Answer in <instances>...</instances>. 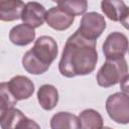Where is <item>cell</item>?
<instances>
[{"mask_svg":"<svg viewBox=\"0 0 129 129\" xmlns=\"http://www.w3.org/2000/svg\"><path fill=\"white\" fill-rule=\"evenodd\" d=\"M82 129H102L103 128V117L101 114L94 109H86L79 115Z\"/></svg>","mask_w":129,"mask_h":129,"instance_id":"5bb4252c","label":"cell"},{"mask_svg":"<svg viewBox=\"0 0 129 129\" xmlns=\"http://www.w3.org/2000/svg\"><path fill=\"white\" fill-rule=\"evenodd\" d=\"M97 61L96 41L84 37L77 30L63 46L58 70L61 76L67 78L86 76L94 72Z\"/></svg>","mask_w":129,"mask_h":129,"instance_id":"6da1fadb","label":"cell"},{"mask_svg":"<svg viewBox=\"0 0 129 129\" xmlns=\"http://www.w3.org/2000/svg\"><path fill=\"white\" fill-rule=\"evenodd\" d=\"M46 10L43 5L38 2H28L25 4V8L22 12L21 20L24 24H27L33 28L40 27L46 16Z\"/></svg>","mask_w":129,"mask_h":129,"instance_id":"9c48e42d","label":"cell"},{"mask_svg":"<svg viewBox=\"0 0 129 129\" xmlns=\"http://www.w3.org/2000/svg\"><path fill=\"white\" fill-rule=\"evenodd\" d=\"M57 6L68 13L76 16L85 14L88 8V2L86 0H70V1H58Z\"/></svg>","mask_w":129,"mask_h":129,"instance_id":"e0dca14e","label":"cell"},{"mask_svg":"<svg viewBox=\"0 0 129 129\" xmlns=\"http://www.w3.org/2000/svg\"><path fill=\"white\" fill-rule=\"evenodd\" d=\"M25 4L19 0H2L0 1V20L14 21L21 19Z\"/></svg>","mask_w":129,"mask_h":129,"instance_id":"30bf717a","label":"cell"},{"mask_svg":"<svg viewBox=\"0 0 129 129\" xmlns=\"http://www.w3.org/2000/svg\"><path fill=\"white\" fill-rule=\"evenodd\" d=\"M128 48L127 36L119 31L111 32L103 43V53L107 59L123 58Z\"/></svg>","mask_w":129,"mask_h":129,"instance_id":"8992f818","label":"cell"},{"mask_svg":"<svg viewBox=\"0 0 129 129\" xmlns=\"http://www.w3.org/2000/svg\"><path fill=\"white\" fill-rule=\"evenodd\" d=\"M128 73L125 58L107 59L97 73L96 79L100 87L109 88L120 83Z\"/></svg>","mask_w":129,"mask_h":129,"instance_id":"3957f363","label":"cell"},{"mask_svg":"<svg viewBox=\"0 0 129 129\" xmlns=\"http://www.w3.org/2000/svg\"><path fill=\"white\" fill-rule=\"evenodd\" d=\"M74 20H75L74 15L68 13L58 6H54L48 9L45 16V22L47 23V25L52 29L58 31L66 30L69 27H71Z\"/></svg>","mask_w":129,"mask_h":129,"instance_id":"ba28073f","label":"cell"},{"mask_svg":"<svg viewBox=\"0 0 129 129\" xmlns=\"http://www.w3.org/2000/svg\"><path fill=\"white\" fill-rule=\"evenodd\" d=\"M37 100L43 110L50 111L57 105L58 92L52 85H42L37 91Z\"/></svg>","mask_w":129,"mask_h":129,"instance_id":"7c38bea8","label":"cell"},{"mask_svg":"<svg viewBox=\"0 0 129 129\" xmlns=\"http://www.w3.org/2000/svg\"><path fill=\"white\" fill-rule=\"evenodd\" d=\"M120 89L122 93L129 96V74H127L123 78V80L120 82Z\"/></svg>","mask_w":129,"mask_h":129,"instance_id":"ffe728a7","label":"cell"},{"mask_svg":"<svg viewBox=\"0 0 129 129\" xmlns=\"http://www.w3.org/2000/svg\"><path fill=\"white\" fill-rule=\"evenodd\" d=\"M105 28L106 21L104 16L97 12H88L83 15L78 31L84 37L96 41Z\"/></svg>","mask_w":129,"mask_h":129,"instance_id":"5b68a950","label":"cell"},{"mask_svg":"<svg viewBox=\"0 0 129 129\" xmlns=\"http://www.w3.org/2000/svg\"><path fill=\"white\" fill-rule=\"evenodd\" d=\"M25 115L16 108H10L1 112L0 115V125L2 129H14L18 121Z\"/></svg>","mask_w":129,"mask_h":129,"instance_id":"2e32d148","label":"cell"},{"mask_svg":"<svg viewBox=\"0 0 129 129\" xmlns=\"http://www.w3.org/2000/svg\"><path fill=\"white\" fill-rule=\"evenodd\" d=\"M120 22H121V24L123 25L124 28L129 30V7H127L126 10L124 11V13H123V15L120 19Z\"/></svg>","mask_w":129,"mask_h":129,"instance_id":"44dd1931","label":"cell"},{"mask_svg":"<svg viewBox=\"0 0 129 129\" xmlns=\"http://www.w3.org/2000/svg\"><path fill=\"white\" fill-rule=\"evenodd\" d=\"M0 97H1V106H0L1 112L5 111L7 109H10V108H14V106L17 103V100L10 93V91L7 87V83H1Z\"/></svg>","mask_w":129,"mask_h":129,"instance_id":"ac0fdd59","label":"cell"},{"mask_svg":"<svg viewBox=\"0 0 129 129\" xmlns=\"http://www.w3.org/2000/svg\"><path fill=\"white\" fill-rule=\"evenodd\" d=\"M106 111L109 117L118 124L129 123V96L122 93H114L106 100Z\"/></svg>","mask_w":129,"mask_h":129,"instance_id":"277c9868","label":"cell"},{"mask_svg":"<svg viewBox=\"0 0 129 129\" xmlns=\"http://www.w3.org/2000/svg\"><path fill=\"white\" fill-rule=\"evenodd\" d=\"M10 93L17 101L26 100L34 93V84L30 79L24 76H15L7 82Z\"/></svg>","mask_w":129,"mask_h":129,"instance_id":"52a82bcc","label":"cell"},{"mask_svg":"<svg viewBox=\"0 0 129 129\" xmlns=\"http://www.w3.org/2000/svg\"><path fill=\"white\" fill-rule=\"evenodd\" d=\"M102 129H112V128H110V127H103Z\"/></svg>","mask_w":129,"mask_h":129,"instance_id":"7402d4cb","label":"cell"},{"mask_svg":"<svg viewBox=\"0 0 129 129\" xmlns=\"http://www.w3.org/2000/svg\"><path fill=\"white\" fill-rule=\"evenodd\" d=\"M51 129H82L78 116L70 112H58L50 119Z\"/></svg>","mask_w":129,"mask_h":129,"instance_id":"4fadbf2b","label":"cell"},{"mask_svg":"<svg viewBox=\"0 0 129 129\" xmlns=\"http://www.w3.org/2000/svg\"><path fill=\"white\" fill-rule=\"evenodd\" d=\"M14 129H40V126L34 120L29 119L26 116H24L18 121Z\"/></svg>","mask_w":129,"mask_h":129,"instance_id":"d6986e66","label":"cell"},{"mask_svg":"<svg viewBox=\"0 0 129 129\" xmlns=\"http://www.w3.org/2000/svg\"><path fill=\"white\" fill-rule=\"evenodd\" d=\"M126 8L127 7L123 1L104 0L101 2V9L103 13L110 20H113V21H120Z\"/></svg>","mask_w":129,"mask_h":129,"instance_id":"9a60e30c","label":"cell"},{"mask_svg":"<svg viewBox=\"0 0 129 129\" xmlns=\"http://www.w3.org/2000/svg\"><path fill=\"white\" fill-rule=\"evenodd\" d=\"M35 38V30L27 24H18L10 29L9 39L17 46H25L31 43Z\"/></svg>","mask_w":129,"mask_h":129,"instance_id":"8fae6325","label":"cell"},{"mask_svg":"<svg viewBox=\"0 0 129 129\" xmlns=\"http://www.w3.org/2000/svg\"><path fill=\"white\" fill-rule=\"evenodd\" d=\"M57 52V43L51 36H39L33 47L24 53L22 66L31 75H41L49 69L51 62L56 58Z\"/></svg>","mask_w":129,"mask_h":129,"instance_id":"7a4b0ae2","label":"cell"}]
</instances>
